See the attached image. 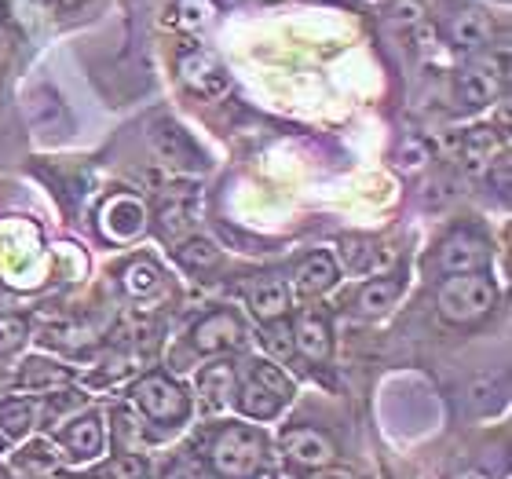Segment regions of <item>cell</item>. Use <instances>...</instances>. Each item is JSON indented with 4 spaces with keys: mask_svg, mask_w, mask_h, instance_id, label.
<instances>
[{
    "mask_svg": "<svg viewBox=\"0 0 512 479\" xmlns=\"http://www.w3.org/2000/svg\"><path fill=\"white\" fill-rule=\"evenodd\" d=\"M180 77H183V85L202 99H220V96H227V88H231V77H227L224 63L209 52H187L183 55Z\"/></svg>",
    "mask_w": 512,
    "mask_h": 479,
    "instance_id": "8fae6325",
    "label": "cell"
},
{
    "mask_svg": "<svg viewBox=\"0 0 512 479\" xmlns=\"http://www.w3.org/2000/svg\"><path fill=\"white\" fill-rule=\"evenodd\" d=\"M293 278H297V289L304 297H319V293L333 289V282H337V260L330 253H311L297 264Z\"/></svg>",
    "mask_w": 512,
    "mask_h": 479,
    "instance_id": "d6986e66",
    "label": "cell"
},
{
    "mask_svg": "<svg viewBox=\"0 0 512 479\" xmlns=\"http://www.w3.org/2000/svg\"><path fill=\"white\" fill-rule=\"evenodd\" d=\"M458 198V180L454 176H432V183L425 187V205L428 209H443V205H450Z\"/></svg>",
    "mask_w": 512,
    "mask_h": 479,
    "instance_id": "f1b7e54d",
    "label": "cell"
},
{
    "mask_svg": "<svg viewBox=\"0 0 512 479\" xmlns=\"http://www.w3.org/2000/svg\"><path fill=\"white\" fill-rule=\"evenodd\" d=\"M399 293H403V282H399L395 275L370 278V282L359 286V293H355V311H359L363 319H377V315H384V311L395 308Z\"/></svg>",
    "mask_w": 512,
    "mask_h": 479,
    "instance_id": "ac0fdd59",
    "label": "cell"
},
{
    "mask_svg": "<svg viewBox=\"0 0 512 479\" xmlns=\"http://www.w3.org/2000/svg\"><path fill=\"white\" fill-rule=\"evenodd\" d=\"M121 286H125L128 297H139V300H150L161 293V271L154 260L147 256H136V260H128L125 271H121Z\"/></svg>",
    "mask_w": 512,
    "mask_h": 479,
    "instance_id": "ffe728a7",
    "label": "cell"
},
{
    "mask_svg": "<svg viewBox=\"0 0 512 479\" xmlns=\"http://www.w3.org/2000/svg\"><path fill=\"white\" fill-rule=\"evenodd\" d=\"M11 52H15V41H11L8 26H0V70H4V66H8Z\"/></svg>",
    "mask_w": 512,
    "mask_h": 479,
    "instance_id": "d6a6232c",
    "label": "cell"
},
{
    "mask_svg": "<svg viewBox=\"0 0 512 479\" xmlns=\"http://www.w3.org/2000/svg\"><path fill=\"white\" fill-rule=\"evenodd\" d=\"M103 443H107V436H103V421H99L96 414H81L63 428V447L70 450L77 461L99 458V454H103Z\"/></svg>",
    "mask_w": 512,
    "mask_h": 479,
    "instance_id": "e0dca14e",
    "label": "cell"
},
{
    "mask_svg": "<svg viewBox=\"0 0 512 479\" xmlns=\"http://www.w3.org/2000/svg\"><path fill=\"white\" fill-rule=\"evenodd\" d=\"M472 406H476L480 414H487V410H498V406H502V384L480 381L476 388H472Z\"/></svg>",
    "mask_w": 512,
    "mask_h": 479,
    "instance_id": "4dcf8cb0",
    "label": "cell"
},
{
    "mask_svg": "<svg viewBox=\"0 0 512 479\" xmlns=\"http://www.w3.org/2000/svg\"><path fill=\"white\" fill-rule=\"evenodd\" d=\"M498 150H502V136H498V128H491V125L469 128V132L458 139L461 172H465L469 180H480V176H487V172L494 169Z\"/></svg>",
    "mask_w": 512,
    "mask_h": 479,
    "instance_id": "7c38bea8",
    "label": "cell"
},
{
    "mask_svg": "<svg viewBox=\"0 0 512 479\" xmlns=\"http://www.w3.org/2000/svg\"><path fill=\"white\" fill-rule=\"evenodd\" d=\"M264 458L267 443L253 425H224L209 447V465L220 479H256Z\"/></svg>",
    "mask_w": 512,
    "mask_h": 479,
    "instance_id": "6da1fadb",
    "label": "cell"
},
{
    "mask_svg": "<svg viewBox=\"0 0 512 479\" xmlns=\"http://www.w3.org/2000/svg\"><path fill=\"white\" fill-rule=\"evenodd\" d=\"M103 479H147V461L139 458V454H118V458H110L99 472Z\"/></svg>",
    "mask_w": 512,
    "mask_h": 479,
    "instance_id": "d4e9b609",
    "label": "cell"
},
{
    "mask_svg": "<svg viewBox=\"0 0 512 479\" xmlns=\"http://www.w3.org/2000/svg\"><path fill=\"white\" fill-rule=\"evenodd\" d=\"M282 450H286L289 465H297V469H326L333 465L337 458V447H333V439L322 432V428H311V425H297V428H286L282 432Z\"/></svg>",
    "mask_w": 512,
    "mask_h": 479,
    "instance_id": "30bf717a",
    "label": "cell"
},
{
    "mask_svg": "<svg viewBox=\"0 0 512 479\" xmlns=\"http://www.w3.org/2000/svg\"><path fill=\"white\" fill-rule=\"evenodd\" d=\"M326 479H337V476H326Z\"/></svg>",
    "mask_w": 512,
    "mask_h": 479,
    "instance_id": "8d00e7d4",
    "label": "cell"
},
{
    "mask_svg": "<svg viewBox=\"0 0 512 479\" xmlns=\"http://www.w3.org/2000/svg\"><path fill=\"white\" fill-rule=\"evenodd\" d=\"M209 11H213V0H180L176 22H180L183 30H198V26L209 22Z\"/></svg>",
    "mask_w": 512,
    "mask_h": 479,
    "instance_id": "f546056e",
    "label": "cell"
},
{
    "mask_svg": "<svg viewBox=\"0 0 512 479\" xmlns=\"http://www.w3.org/2000/svg\"><path fill=\"white\" fill-rule=\"evenodd\" d=\"M461 479H491V476H487V472H465Z\"/></svg>",
    "mask_w": 512,
    "mask_h": 479,
    "instance_id": "e575fe53",
    "label": "cell"
},
{
    "mask_svg": "<svg viewBox=\"0 0 512 479\" xmlns=\"http://www.w3.org/2000/svg\"><path fill=\"white\" fill-rule=\"evenodd\" d=\"M384 19L392 22V26L414 30V26L425 22V8H421V0H392V4L384 8Z\"/></svg>",
    "mask_w": 512,
    "mask_h": 479,
    "instance_id": "484cf974",
    "label": "cell"
},
{
    "mask_svg": "<svg viewBox=\"0 0 512 479\" xmlns=\"http://www.w3.org/2000/svg\"><path fill=\"white\" fill-rule=\"evenodd\" d=\"M395 158H399L395 165H399L403 172H417L428 158H432V147H428L425 139L410 136V139H403V147H399V154H395Z\"/></svg>",
    "mask_w": 512,
    "mask_h": 479,
    "instance_id": "83f0119b",
    "label": "cell"
},
{
    "mask_svg": "<svg viewBox=\"0 0 512 479\" xmlns=\"http://www.w3.org/2000/svg\"><path fill=\"white\" fill-rule=\"evenodd\" d=\"M238 392V373L231 362H213L198 373V399L205 403V410H227V403H235Z\"/></svg>",
    "mask_w": 512,
    "mask_h": 479,
    "instance_id": "2e32d148",
    "label": "cell"
},
{
    "mask_svg": "<svg viewBox=\"0 0 512 479\" xmlns=\"http://www.w3.org/2000/svg\"><path fill=\"white\" fill-rule=\"evenodd\" d=\"M176 260H180L187 271H209V267L220 264V249H216L209 238H183L176 245Z\"/></svg>",
    "mask_w": 512,
    "mask_h": 479,
    "instance_id": "7402d4cb",
    "label": "cell"
},
{
    "mask_svg": "<svg viewBox=\"0 0 512 479\" xmlns=\"http://www.w3.org/2000/svg\"><path fill=\"white\" fill-rule=\"evenodd\" d=\"M293 344H297V352L304 355L308 362H326L333 352V333H330V322L326 315L315 308H304L293 322Z\"/></svg>",
    "mask_w": 512,
    "mask_h": 479,
    "instance_id": "5bb4252c",
    "label": "cell"
},
{
    "mask_svg": "<svg viewBox=\"0 0 512 479\" xmlns=\"http://www.w3.org/2000/svg\"><path fill=\"white\" fill-rule=\"evenodd\" d=\"M216 4H220V8H235L238 0H216Z\"/></svg>",
    "mask_w": 512,
    "mask_h": 479,
    "instance_id": "d590c367",
    "label": "cell"
},
{
    "mask_svg": "<svg viewBox=\"0 0 512 479\" xmlns=\"http://www.w3.org/2000/svg\"><path fill=\"white\" fill-rule=\"evenodd\" d=\"M502 66L491 59H476L454 77V103L458 110H483L491 107L498 92H502Z\"/></svg>",
    "mask_w": 512,
    "mask_h": 479,
    "instance_id": "52a82bcc",
    "label": "cell"
},
{
    "mask_svg": "<svg viewBox=\"0 0 512 479\" xmlns=\"http://www.w3.org/2000/svg\"><path fill=\"white\" fill-rule=\"evenodd\" d=\"M289 399H293L289 377L264 359H256L253 366H249V377L238 384V392H235L238 410L246 417H253V421H271Z\"/></svg>",
    "mask_w": 512,
    "mask_h": 479,
    "instance_id": "3957f363",
    "label": "cell"
},
{
    "mask_svg": "<svg viewBox=\"0 0 512 479\" xmlns=\"http://www.w3.org/2000/svg\"><path fill=\"white\" fill-rule=\"evenodd\" d=\"M246 341V330H242V319H238L235 311H209L205 319L194 322L191 330V348L198 355H224V352H235L242 348Z\"/></svg>",
    "mask_w": 512,
    "mask_h": 479,
    "instance_id": "ba28073f",
    "label": "cell"
},
{
    "mask_svg": "<svg viewBox=\"0 0 512 479\" xmlns=\"http://www.w3.org/2000/svg\"><path fill=\"white\" fill-rule=\"evenodd\" d=\"M264 348L271 352V359L289 362L297 355V344H293V326L286 319L264 322Z\"/></svg>",
    "mask_w": 512,
    "mask_h": 479,
    "instance_id": "cb8c5ba5",
    "label": "cell"
},
{
    "mask_svg": "<svg viewBox=\"0 0 512 479\" xmlns=\"http://www.w3.org/2000/svg\"><path fill=\"white\" fill-rule=\"evenodd\" d=\"M194 209H198V187L194 183H172L165 187L154 209V231L161 242H183V235L194 224Z\"/></svg>",
    "mask_w": 512,
    "mask_h": 479,
    "instance_id": "8992f818",
    "label": "cell"
},
{
    "mask_svg": "<svg viewBox=\"0 0 512 479\" xmlns=\"http://www.w3.org/2000/svg\"><path fill=\"white\" fill-rule=\"evenodd\" d=\"M494 304H498V286L487 271H476V275H450L439 282L436 289V308L439 315L454 326H469V322H480L483 315H491Z\"/></svg>",
    "mask_w": 512,
    "mask_h": 479,
    "instance_id": "7a4b0ae2",
    "label": "cell"
},
{
    "mask_svg": "<svg viewBox=\"0 0 512 479\" xmlns=\"http://www.w3.org/2000/svg\"><path fill=\"white\" fill-rule=\"evenodd\" d=\"M26 337H30V326L22 315H0V355L15 352Z\"/></svg>",
    "mask_w": 512,
    "mask_h": 479,
    "instance_id": "4316f807",
    "label": "cell"
},
{
    "mask_svg": "<svg viewBox=\"0 0 512 479\" xmlns=\"http://www.w3.org/2000/svg\"><path fill=\"white\" fill-rule=\"evenodd\" d=\"M289 304H293V293H289L286 278L264 275V278H256L253 289H249V311H253L260 322L286 319Z\"/></svg>",
    "mask_w": 512,
    "mask_h": 479,
    "instance_id": "9a60e30c",
    "label": "cell"
},
{
    "mask_svg": "<svg viewBox=\"0 0 512 479\" xmlns=\"http://www.w3.org/2000/svg\"><path fill=\"white\" fill-rule=\"evenodd\" d=\"M491 242L476 231H454L450 238H443L436 249V267L443 275H476L491 267Z\"/></svg>",
    "mask_w": 512,
    "mask_h": 479,
    "instance_id": "5b68a950",
    "label": "cell"
},
{
    "mask_svg": "<svg viewBox=\"0 0 512 479\" xmlns=\"http://www.w3.org/2000/svg\"><path fill=\"white\" fill-rule=\"evenodd\" d=\"M19 381L26 388H52V384H70V370L59 366V362H48V359H30L22 366Z\"/></svg>",
    "mask_w": 512,
    "mask_h": 479,
    "instance_id": "603a6c76",
    "label": "cell"
},
{
    "mask_svg": "<svg viewBox=\"0 0 512 479\" xmlns=\"http://www.w3.org/2000/svg\"><path fill=\"white\" fill-rule=\"evenodd\" d=\"M264 479H297V476H293V472H286V469H278V472H267Z\"/></svg>",
    "mask_w": 512,
    "mask_h": 479,
    "instance_id": "836d02e7",
    "label": "cell"
},
{
    "mask_svg": "<svg viewBox=\"0 0 512 479\" xmlns=\"http://www.w3.org/2000/svg\"><path fill=\"white\" fill-rule=\"evenodd\" d=\"M37 425V406L22 395H8L0 399V432L8 439H26Z\"/></svg>",
    "mask_w": 512,
    "mask_h": 479,
    "instance_id": "44dd1931",
    "label": "cell"
},
{
    "mask_svg": "<svg viewBox=\"0 0 512 479\" xmlns=\"http://www.w3.org/2000/svg\"><path fill=\"white\" fill-rule=\"evenodd\" d=\"M22 465H26V469H33V472H52L55 469V458L52 454H48V447H30L26 450V454H22Z\"/></svg>",
    "mask_w": 512,
    "mask_h": 479,
    "instance_id": "1f68e13d",
    "label": "cell"
},
{
    "mask_svg": "<svg viewBox=\"0 0 512 479\" xmlns=\"http://www.w3.org/2000/svg\"><path fill=\"white\" fill-rule=\"evenodd\" d=\"M443 37H447V44L458 48V52H480V48L491 44L494 22H491V15H483L480 8H461L443 22Z\"/></svg>",
    "mask_w": 512,
    "mask_h": 479,
    "instance_id": "4fadbf2b",
    "label": "cell"
},
{
    "mask_svg": "<svg viewBox=\"0 0 512 479\" xmlns=\"http://www.w3.org/2000/svg\"><path fill=\"white\" fill-rule=\"evenodd\" d=\"M132 399L150 421H158V425H180L187 410H191V399L183 392L180 384L165 377V373H147V377H139L132 384Z\"/></svg>",
    "mask_w": 512,
    "mask_h": 479,
    "instance_id": "277c9868",
    "label": "cell"
},
{
    "mask_svg": "<svg viewBox=\"0 0 512 479\" xmlns=\"http://www.w3.org/2000/svg\"><path fill=\"white\" fill-rule=\"evenodd\" d=\"M150 143L158 150V158L165 161V165H172V169H187V172L205 169V158H202V150H198V143H194L191 132L183 125H176V121H169V118L154 121Z\"/></svg>",
    "mask_w": 512,
    "mask_h": 479,
    "instance_id": "9c48e42d",
    "label": "cell"
}]
</instances>
